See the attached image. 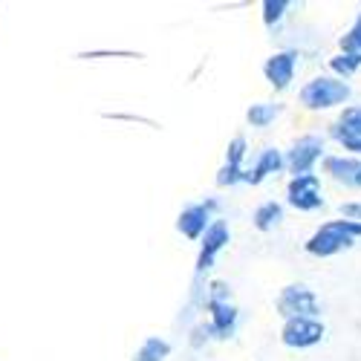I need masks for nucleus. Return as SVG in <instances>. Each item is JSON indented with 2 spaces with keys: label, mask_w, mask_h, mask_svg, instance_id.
<instances>
[{
  "label": "nucleus",
  "mask_w": 361,
  "mask_h": 361,
  "mask_svg": "<svg viewBox=\"0 0 361 361\" xmlns=\"http://www.w3.org/2000/svg\"><path fill=\"white\" fill-rule=\"evenodd\" d=\"M283 220V205L275 202V200H266L255 208V214H252V223L257 231H272L275 226H281Z\"/></svg>",
  "instance_id": "4468645a"
},
{
  "label": "nucleus",
  "mask_w": 361,
  "mask_h": 361,
  "mask_svg": "<svg viewBox=\"0 0 361 361\" xmlns=\"http://www.w3.org/2000/svg\"><path fill=\"white\" fill-rule=\"evenodd\" d=\"M246 150H249L246 136H234V139L228 142V147H226V165H228V168H243Z\"/></svg>",
  "instance_id": "aec40b11"
},
{
  "label": "nucleus",
  "mask_w": 361,
  "mask_h": 361,
  "mask_svg": "<svg viewBox=\"0 0 361 361\" xmlns=\"http://www.w3.org/2000/svg\"><path fill=\"white\" fill-rule=\"evenodd\" d=\"M240 183H246V168H228V165H223L217 171V185L220 188H234Z\"/></svg>",
  "instance_id": "412c9836"
},
{
  "label": "nucleus",
  "mask_w": 361,
  "mask_h": 361,
  "mask_svg": "<svg viewBox=\"0 0 361 361\" xmlns=\"http://www.w3.org/2000/svg\"><path fill=\"white\" fill-rule=\"evenodd\" d=\"M355 240H361V223H353V220H326L321 223L310 240L304 243V252L312 255V257H336L338 252H347L355 246Z\"/></svg>",
  "instance_id": "f257e3e1"
},
{
  "label": "nucleus",
  "mask_w": 361,
  "mask_h": 361,
  "mask_svg": "<svg viewBox=\"0 0 361 361\" xmlns=\"http://www.w3.org/2000/svg\"><path fill=\"white\" fill-rule=\"evenodd\" d=\"M168 355H171V344L159 336H150V338L142 341V347L133 353L130 361H165Z\"/></svg>",
  "instance_id": "dca6fc26"
},
{
  "label": "nucleus",
  "mask_w": 361,
  "mask_h": 361,
  "mask_svg": "<svg viewBox=\"0 0 361 361\" xmlns=\"http://www.w3.org/2000/svg\"><path fill=\"white\" fill-rule=\"evenodd\" d=\"M338 52H350V55H358V58H361V9H358V15H355L353 26L341 35Z\"/></svg>",
  "instance_id": "6ab92c4d"
},
{
  "label": "nucleus",
  "mask_w": 361,
  "mask_h": 361,
  "mask_svg": "<svg viewBox=\"0 0 361 361\" xmlns=\"http://www.w3.org/2000/svg\"><path fill=\"white\" fill-rule=\"evenodd\" d=\"M350 96H353L350 81H341L336 75H315L300 87L298 102L310 113H324L333 107H344L350 102Z\"/></svg>",
  "instance_id": "f03ea898"
},
{
  "label": "nucleus",
  "mask_w": 361,
  "mask_h": 361,
  "mask_svg": "<svg viewBox=\"0 0 361 361\" xmlns=\"http://www.w3.org/2000/svg\"><path fill=\"white\" fill-rule=\"evenodd\" d=\"M286 205H292L300 214H312L324 208V194H321V176L318 173H304L292 176L286 185Z\"/></svg>",
  "instance_id": "423d86ee"
},
{
  "label": "nucleus",
  "mask_w": 361,
  "mask_h": 361,
  "mask_svg": "<svg viewBox=\"0 0 361 361\" xmlns=\"http://www.w3.org/2000/svg\"><path fill=\"white\" fill-rule=\"evenodd\" d=\"M275 310L283 321L289 318H321V300L318 295L304 283H289L281 289Z\"/></svg>",
  "instance_id": "7ed1b4c3"
},
{
  "label": "nucleus",
  "mask_w": 361,
  "mask_h": 361,
  "mask_svg": "<svg viewBox=\"0 0 361 361\" xmlns=\"http://www.w3.org/2000/svg\"><path fill=\"white\" fill-rule=\"evenodd\" d=\"M326 336V326L321 318H289L281 326V344L289 350H310L318 347Z\"/></svg>",
  "instance_id": "39448f33"
},
{
  "label": "nucleus",
  "mask_w": 361,
  "mask_h": 361,
  "mask_svg": "<svg viewBox=\"0 0 361 361\" xmlns=\"http://www.w3.org/2000/svg\"><path fill=\"white\" fill-rule=\"evenodd\" d=\"M263 12V26L266 29H275V26H281V20L286 18V12L292 9V4L289 0H263V6H260Z\"/></svg>",
  "instance_id": "a211bd4d"
},
{
  "label": "nucleus",
  "mask_w": 361,
  "mask_h": 361,
  "mask_svg": "<svg viewBox=\"0 0 361 361\" xmlns=\"http://www.w3.org/2000/svg\"><path fill=\"white\" fill-rule=\"evenodd\" d=\"M326 157V142L324 136L307 133V136H298L292 142V147L286 150V171L292 176H304V173H315V165L324 162Z\"/></svg>",
  "instance_id": "20e7f679"
},
{
  "label": "nucleus",
  "mask_w": 361,
  "mask_h": 361,
  "mask_svg": "<svg viewBox=\"0 0 361 361\" xmlns=\"http://www.w3.org/2000/svg\"><path fill=\"white\" fill-rule=\"evenodd\" d=\"M358 70H361V58H358V55L336 52L333 58H329V75H336V78H341V81H350Z\"/></svg>",
  "instance_id": "f3484780"
},
{
  "label": "nucleus",
  "mask_w": 361,
  "mask_h": 361,
  "mask_svg": "<svg viewBox=\"0 0 361 361\" xmlns=\"http://www.w3.org/2000/svg\"><path fill=\"white\" fill-rule=\"evenodd\" d=\"M286 171V154L278 147H263L252 168H246V185H260L272 173Z\"/></svg>",
  "instance_id": "9d476101"
},
{
  "label": "nucleus",
  "mask_w": 361,
  "mask_h": 361,
  "mask_svg": "<svg viewBox=\"0 0 361 361\" xmlns=\"http://www.w3.org/2000/svg\"><path fill=\"white\" fill-rule=\"evenodd\" d=\"M228 240H231V228L226 220H214L212 228L205 231V237L200 240V255H197V272H208V269L214 266L217 255L228 246Z\"/></svg>",
  "instance_id": "1a4fd4ad"
},
{
  "label": "nucleus",
  "mask_w": 361,
  "mask_h": 361,
  "mask_svg": "<svg viewBox=\"0 0 361 361\" xmlns=\"http://www.w3.org/2000/svg\"><path fill=\"white\" fill-rule=\"evenodd\" d=\"M298 58L300 55L295 49H281V52H272L263 61V75L275 93H283V90L292 87L295 73H298Z\"/></svg>",
  "instance_id": "6e6552de"
},
{
  "label": "nucleus",
  "mask_w": 361,
  "mask_h": 361,
  "mask_svg": "<svg viewBox=\"0 0 361 361\" xmlns=\"http://www.w3.org/2000/svg\"><path fill=\"white\" fill-rule=\"evenodd\" d=\"M281 113H283V104H275V102H257V104H252V107L246 110V122H249L252 128L263 130V128L272 125Z\"/></svg>",
  "instance_id": "2eb2a0df"
},
{
  "label": "nucleus",
  "mask_w": 361,
  "mask_h": 361,
  "mask_svg": "<svg viewBox=\"0 0 361 361\" xmlns=\"http://www.w3.org/2000/svg\"><path fill=\"white\" fill-rule=\"evenodd\" d=\"M333 139L341 145L344 154H350V157L361 159V139H350V136H333Z\"/></svg>",
  "instance_id": "b1692460"
},
{
  "label": "nucleus",
  "mask_w": 361,
  "mask_h": 361,
  "mask_svg": "<svg viewBox=\"0 0 361 361\" xmlns=\"http://www.w3.org/2000/svg\"><path fill=\"white\" fill-rule=\"evenodd\" d=\"M329 136H350L361 139V104H347L338 118L329 125Z\"/></svg>",
  "instance_id": "ddd939ff"
},
{
  "label": "nucleus",
  "mask_w": 361,
  "mask_h": 361,
  "mask_svg": "<svg viewBox=\"0 0 361 361\" xmlns=\"http://www.w3.org/2000/svg\"><path fill=\"white\" fill-rule=\"evenodd\" d=\"M212 338H214V329H212V324H200V326L194 329V336H191V344H194V347H202V341L208 344Z\"/></svg>",
  "instance_id": "393cba45"
},
{
  "label": "nucleus",
  "mask_w": 361,
  "mask_h": 361,
  "mask_svg": "<svg viewBox=\"0 0 361 361\" xmlns=\"http://www.w3.org/2000/svg\"><path fill=\"white\" fill-rule=\"evenodd\" d=\"M205 300H214V304H228V300H231V286L226 281H212V283H208V298Z\"/></svg>",
  "instance_id": "4be33fe9"
},
{
  "label": "nucleus",
  "mask_w": 361,
  "mask_h": 361,
  "mask_svg": "<svg viewBox=\"0 0 361 361\" xmlns=\"http://www.w3.org/2000/svg\"><path fill=\"white\" fill-rule=\"evenodd\" d=\"M324 173L333 179V183L344 185V188H353L355 185V176L361 173V159L350 157V154H326L324 162H321Z\"/></svg>",
  "instance_id": "9b49d317"
},
{
  "label": "nucleus",
  "mask_w": 361,
  "mask_h": 361,
  "mask_svg": "<svg viewBox=\"0 0 361 361\" xmlns=\"http://www.w3.org/2000/svg\"><path fill=\"white\" fill-rule=\"evenodd\" d=\"M338 214H341V220H353V223H361V202H355V200H347V202H341V205H338Z\"/></svg>",
  "instance_id": "5701e85b"
},
{
  "label": "nucleus",
  "mask_w": 361,
  "mask_h": 361,
  "mask_svg": "<svg viewBox=\"0 0 361 361\" xmlns=\"http://www.w3.org/2000/svg\"><path fill=\"white\" fill-rule=\"evenodd\" d=\"M205 310L212 312V329H214V338L217 341H228L237 329V321H240V310L231 304H214V300H205Z\"/></svg>",
  "instance_id": "f8f14e48"
},
{
  "label": "nucleus",
  "mask_w": 361,
  "mask_h": 361,
  "mask_svg": "<svg viewBox=\"0 0 361 361\" xmlns=\"http://www.w3.org/2000/svg\"><path fill=\"white\" fill-rule=\"evenodd\" d=\"M214 212H217V200H205V202H194L183 208L176 217V231L188 240H202L205 231L214 223Z\"/></svg>",
  "instance_id": "0eeeda50"
}]
</instances>
